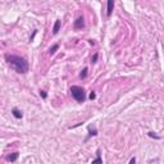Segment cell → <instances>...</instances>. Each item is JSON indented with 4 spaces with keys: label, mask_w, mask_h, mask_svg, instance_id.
<instances>
[{
    "label": "cell",
    "mask_w": 164,
    "mask_h": 164,
    "mask_svg": "<svg viewBox=\"0 0 164 164\" xmlns=\"http://www.w3.org/2000/svg\"><path fill=\"white\" fill-rule=\"evenodd\" d=\"M89 136H96L98 135V131H96V128H92L91 126L89 127Z\"/></svg>",
    "instance_id": "cell-11"
},
{
    "label": "cell",
    "mask_w": 164,
    "mask_h": 164,
    "mask_svg": "<svg viewBox=\"0 0 164 164\" xmlns=\"http://www.w3.org/2000/svg\"><path fill=\"white\" fill-rule=\"evenodd\" d=\"M95 98H96V95H95V92L92 91L91 94H90V99H91V100H94V99H95Z\"/></svg>",
    "instance_id": "cell-16"
},
{
    "label": "cell",
    "mask_w": 164,
    "mask_h": 164,
    "mask_svg": "<svg viewBox=\"0 0 164 164\" xmlns=\"http://www.w3.org/2000/svg\"><path fill=\"white\" fill-rule=\"evenodd\" d=\"M18 157H19V153H17V151L16 153H12L10 155H8V157H7V160L13 163V162H16L17 159H18Z\"/></svg>",
    "instance_id": "cell-7"
},
{
    "label": "cell",
    "mask_w": 164,
    "mask_h": 164,
    "mask_svg": "<svg viewBox=\"0 0 164 164\" xmlns=\"http://www.w3.org/2000/svg\"><path fill=\"white\" fill-rule=\"evenodd\" d=\"M128 164H136V158L133 157V158H131V160H129V163Z\"/></svg>",
    "instance_id": "cell-14"
},
{
    "label": "cell",
    "mask_w": 164,
    "mask_h": 164,
    "mask_svg": "<svg viewBox=\"0 0 164 164\" xmlns=\"http://www.w3.org/2000/svg\"><path fill=\"white\" fill-rule=\"evenodd\" d=\"M73 27H75V30H82L85 27V18L83 17H78L76 21H75V24H73Z\"/></svg>",
    "instance_id": "cell-3"
},
{
    "label": "cell",
    "mask_w": 164,
    "mask_h": 164,
    "mask_svg": "<svg viewBox=\"0 0 164 164\" xmlns=\"http://www.w3.org/2000/svg\"><path fill=\"white\" fill-rule=\"evenodd\" d=\"M5 60L7 63L14 69L17 73H27L30 69V66H28V62L22 57H18V55H10V54H7L5 55Z\"/></svg>",
    "instance_id": "cell-1"
},
{
    "label": "cell",
    "mask_w": 164,
    "mask_h": 164,
    "mask_svg": "<svg viewBox=\"0 0 164 164\" xmlns=\"http://www.w3.org/2000/svg\"><path fill=\"white\" fill-rule=\"evenodd\" d=\"M12 114H13V117L17 118V119H21L23 117L22 112H21L19 109H17V108H13V109H12Z\"/></svg>",
    "instance_id": "cell-6"
},
{
    "label": "cell",
    "mask_w": 164,
    "mask_h": 164,
    "mask_svg": "<svg viewBox=\"0 0 164 164\" xmlns=\"http://www.w3.org/2000/svg\"><path fill=\"white\" fill-rule=\"evenodd\" d=\"M87 71H89L87 68H83V69L81 71V73H80V78L81 80H85L86 78V76H87Z\"/></svg>",
    "instance_id": "cell-10"
},
{
    "label": "cell",
    "mask_w": 164,
    "mask_h": 164,
    "mask_svg": "<svg viewBox=\"0 0 164 164\" xmlns=\"http://www.w3.org/2000/svg\"><path fill=\"white\" fill-rule=\"evenodd\" d=\"M113 9H114V1H113V0H109V1L106 3V17L112 16Z\"/></svg>",
    "instance_id": "cell-4"
},
{
    "label": "cell",
    "mask_w": 164,
    "mask_h": 164,
    "mask_svg": "<svg viewBox=\"0 0 164 164\" xmlns=\"http://www.w3.org/2000/svg\"><path fill=\"white\" fill-rule=\"evenodd\" d=\"M58 49H59V45H58V44L53 45V47H50V50H49V54H50V55H54L55 53H57Z\"/></svg>",
    "instance_id": "cell-9"
},
{
    "label": "cell",
    "mask_w": 164,
    "mask_h": 164,
    "mask_svg": "<svg viewBox=\"0 0 164 164\" xmlns=\"http://www.w3.org/2000/svg\"><path fill=\"white\" fill-rule=\"evenodd\" d=\"M96 60H98V54H95L94 57L91 58V63H96Z\"/></svg>",
    "instance_id": "cell-13"
},
{
    "label": "cell",
    "mask_w": 164,
    "mask_h": 164,
    "mask_svg": "<svg viewBox=\"0 0 164 164\" xmlns=\"http://www.w3.org/2000/svg\"><path fill=\"white\" fill-rule=\"evenodd\" d=\"M60 26H62V21L60 19H57L54 23V27H53V35H57L60 30Z\"/></svg>",
    "instance_id": "cell-5"
},
{
    "label": "cell",
    "mask_w": 164,
    "mask_h": 164,
    "mask_svg": "<svg viewBox=\"0 0 164 164\" xmlns=\"http://www.w3.org/2000/svg\"><path fill=\"white\" fill-rule=\"evenodd\" d=\"M149 136H150V137H153V139H157V140H159V139H160V137H159V136H157L154 132H149Z\"/></svg>",
    "instance_id": "cell-12"
},
{
    "label": "cell",
    "mask_w": 164,
    "mask_h": 164,
    "mask_svg": "<svg viewBox=\"0 0 164 164\" xmlns=\"http://www.w3.org/2000/svg\"><path fill=\"white\" fill-rule=\"evenodd\" d=\"M91 164H103V159H101V155H100V150L96 151V159L91 162Z\"/></svg>",
    "instance_id": "cell-8"
},
{
    "label": "cell",
    "mask_w": 164,
    "mask_h": 164,
    "mask_svg": "<svg viewBox=\"0 0 164 164\" xmlns=\"http://www.w3.org/2000/svg\"><path fill=\"white\" fill-rule=\"evenodd\" d=\"M40 95H41V96H42V99H46V96H47V95H46V92H45V91H40Z\"/></svg>",
    "instance_id": "cell-15"
},
{
    "label": "cell",
    "mask_w": 164,
    "mask_h": 164,
    "mask_svg": "<svg viewBox=\"0 0 164 164\" xmlns=\"http://www.w3.org/2000/svg\"><path fill=\"white\" fill-rule=\"evenodd\" d=\"M71 94H72V96L75 98V100L78 101V103H83L86 100L85 90L82 89L81 86H72V87H71Z\"/></svg>",
    "instance_id": "cell-2"
}]
</instances>
